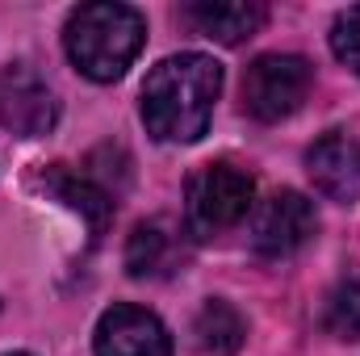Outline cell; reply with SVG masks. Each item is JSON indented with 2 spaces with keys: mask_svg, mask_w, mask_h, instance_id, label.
Instances as JSON below:
<instances>
[{
  "mask_svg": "<svg viewBox=\"0 0 360 356\" xmlns=\"http://www.w3.org/2000/svg\"><path fill=\"white\" fill-rule=\"evenodd\" d=\"M222 92V68L201 55L184 51L151 68L143 84V122L160 143H197L210 126L214 101Z\"/></svg>",
  "mask_w": 360,
  "mask_h": 356,
  "instance_id": "obj_1",
  "label": "cell"
},
{
  "mask_svg": "<svg viewBox=\"0 0 360 356\" xmlns=\"http://www.w3.org/2000/svg\"><path fill=\"white\" fill-rule=\"evenodd\" d=\"M143 42H147L143 13L130 8V4H113V0L80 4L68 17V30H63L68 59L76 63V72H84L96 84L122 80L126 68L139 59Z\"/></svg>",
  "mask_w": 360,
  "mask_h": 356,
  "instance_id": "obj_2",
  "label": "cell"
},
{
  "mask_svg": "<svg viewBox=\"0 0 360 356\" xmlns=\"http://www.w3.org/2000/svg\"><path fill=\"white\" fill-rule=\"evenodd\" d=\"M256 184L243 168L235 164H205L188 177V193H184V222L197 239L222 235L231 227H239L252 210Z\"/></svg>",
  "mask_w": 360,
  "mask_h": 356,
  "instance_id": "obj_3",
  "label": "cell"
},
{
  "mask_svg": "<svg viewBox=\"0 0 360 356\" xmlns=\"http://www.w3.org/2000/svg\"><path fill=\"white\" fill-rule=\"evenodd\" d=\"M314 84V72L302 55H260L243 76V109L256 122L289 117Z\"/></svg>",
  "mask_w": 360,
  "mask_h": 356,
  "instance_id": "obj_4",
  "label": "cell"
},
{
  "mask_svg": "<svg viewBox=\"0 0 360 356\" xmlns=\"http://www.w3.org/2000/svg\"><path fill=\"white\" fill-rule=\"evenodd\" d=\"M314 231H319V214H314L310 197H302L293 189L272 193L252 218V243L269 260H285V256L302 252L314 239Z\"/></svg>",
  "mask_w": 360,
  "mask_h": 356,
  "instance_id": "obj_5",
  "label": "cell"
},
{
  "mask_svg": "<svg viewBox=\"0 0 360 356\" xmlns=\"http://www.w3.org/2000/svg\"><path fill=\"white\" fill-rule=\"evenodd\" d=\"M59 101L30 63L0 68V126L17 139H38L55 126Z\"/></svg>",
  "mask_w": 360,
  "mask_h": 356,
  "instance_id": "obj_6",
  "label": "cell"
},
{
  "mask_svg": "<svg viewBox=\"0 0 360 356\" xmlns=\"http://www.w3.org/2000/svg\"><path fill=\"white\" fill-rule=\"evenodd\" d=\"M92 348L96 356H172V340L151 310L122 302L101 314Z\"/></svg>",
  "mask_w": 360,
  "mask_h": 356,
  "instance_id": "obj_7",
  "label": "cell"
},
{
  "mask_svg": "<svg viewBox=\"0 0 360 356\" xmlns=\"http://www.w3.org/2000/svg\"><path fill=\"white\" fill-rule=\"evenodd\" d=\"M306 164H310L314 184L327 197H335V201H360V139H352L348 130L323 134L310 147Z\"/></svg>",
  "mask_w": 360,
  "mask_h": 356,
  "instance_id": "obj_8",
  "label": "cell"
},
{
  "mask_svg": "<svg viewBox=\"0 0 360 356\" xmlns=\"http://www.w3.org/2000/svg\"><path fill=\"white\" fill-rule=\"evenodd\" d=\"M180 21L193 25L201 38L235 46L264 25V4L260 0H197L180 8Z\"/></svg>",
  "mask_w": 360,
  "mask_h": 356,
  "instance_id": "obj_9",
  "label": "cell"
},
{
  "mask_svg": "<svg viewBox=\"0 0 360 356\" xmlns=\"http://www.w3.org/2000/svg\"><path fill=\"white\" fill-rule=\"evenodd\" d=\"M184 260L180 227L172 218H151L139 222L126 239V272L130 276H168Z\"/></svg>",
  "mask_w": 360,
  "mask_h": 356,
  "instance_id": "obj_10",
  "label": "cell"
},
{
  "mask_svg": "<svg viewBox=\"0 0 360 356\" xmlns=\"http://www.w3.org/2000/svg\"><path fill=\"white\" fill-rule=\"evenodd\" d=\"M243 340H248V323H243V314L231 302L210 298L197 310V319H193V344H197L201 356H239Z\"/></svg>",
  "mask_w": 360,
  "mask_h": 356,
  "instance_id": "obj_11",
  "label": "cell"
},
{
  "mask_svg": "<svg viewBox=\"0 0 360 356\" xmlns=\"http://www.w3.org/2000/svg\"><path fill=\"white\" fill-rule=\"evenodd\" d=\"M46 189L59 197V201H68L84 222H89L92 239L105 231V222H109V210H113V197H109V189H101L89 172H68L63 164L55 168V172H46Z\"/></svg>",
  "mask_w": 360,
  "mask_h": 356,
  "instance_id": "obj_12",
  "label": "cell"
},
{
  "mask_svg": "<svg viewBox=\"0 0 360 356\" xmlns=\"http://www.w3.org/2000/svg\"><path fill=\"white\" fill-rule=\"evenodd\" d=\"M323 327H327L335 340H356L360 344V281H340V285L327 293Z\"/></svg>",
  "mask_w": 360,
  "mask_h": 356,
  "instance_id": "obj_13",
  "label": "cell"
},
{
  "mask_svg": "<svg viewBox=\"0 0 360 356\" xmlns=\"http://www.w3.org/2000/svg\"><path fill=\"white\" fill-rule=\"evenodd\" d=\"M331 51L360 76V4L356 8H344L331 25Z\"/></svg>",
  "mask_w": 360,
  "mask_h": 356,
  "instance_id": "obj_14",
  "label": "cell"
},
{
  "mask_svg": "<svg viewBox=\"0 0 360 356\" xmlns=\"http://www.w3.org/2000/svg\"><path fill=\"white\" fill-rule=\"evenodd\" d=\"M13 356H30V352H13Z\"/></svg>",
  "mask_w": 360,
  "mask_h": 356,
  "instance_id": "obj_15",
  "label": "cell"
}]
</instances>
